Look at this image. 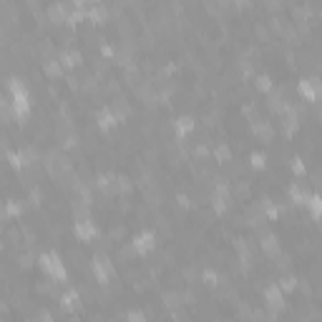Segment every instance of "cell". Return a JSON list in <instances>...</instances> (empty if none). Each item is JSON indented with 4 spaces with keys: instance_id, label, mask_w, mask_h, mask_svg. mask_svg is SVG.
<instances>
[{
    "instance_id": "1",
    "label": "cell",
    "mask_w": 322,
    "mask_h": 322,
    "mask_svg": "<svg viewBox=\"0 0 322 322\" xmlns=\"http://www.w3.org/2000/svg\"><path fill=\"white\" fill-rule=\"evenodd\" d=\"M38 264H40V270H43V272H45V275H48L53 282H66V280H68L66 267H63V262H61V254H58V252L40 254Z\"/></svg>"
},
{
    "instance_id": "2",
    "label": "cell",
    "mask_w": 322,
    "mask_h": 322,
    "mask_svg": "<svg viewBox=\"0 0 322 322\" xmlns=\"http://www.w3.org/2000/svg\"><path fill=\"white\" fill-rule=\"evenodd\" d=\"M91 270H93V277L101 284H109L111 277H116V270H114V262L106 257V254H96L93 262H91Z\"/></svg>"
},
{
    "instance_id": "3",
    "label": "cell",
    "mask_w": 322,
    "mask_h": 322,
    "mask_svg": "<svg viewBox=\"0 0 322 322\" xmlns=\"http://www.w3.org/2000/svg\"><path fill=\"white\" fill-rule=\"evenodd\" d=\"M282 294H284V292L280 289L277 282H272V284L264 287V302H267V310H270L272 317H280V312L284 310V297H282Z\"/></svg>"
},
{
    "instance_id": "4",
    "label": "cell",
    "mask_w": 322,
    "mask_h": 322,
    "mask_svg": "<svg viewBox=\"0 0 322 322\" xmlns=\"http://www.w3.org/2000/svg\"><path fill=\"white\" fill-rule=\"evenodd\" d=\"M300 96L305 101H320L322 98V81L317 76H310V78H302L300 81Z\"/></svg>"
},
{
    "instance_id": "5",
    "label": "cell",
    "mask_w": 322,
    "mask_h": 322,
    "mask_svg": "<svg viewBox=\"0 0 322 322\" xmlns=\"http://www.w3.org/2000/svg\"><path fill=\"white\" fill-rule=\"evenodd\" d=\"M211 206H214V211H217V214H224V211L229 209V186H227V181H224V179H219V181H217V186H214Z\"/></svg>"
},
{
    "instance_id": "6",
    "label": "cell",
    "mask_w": 322,
    "mask_h": 322,
    "mask_svg": "<svg viewBox=\"0 0 322 322\" xmlns=\"http://www.w3.org/2000/svg\"><path fill=\"white\" fill-rule=\"evenodd\" d=\"M259 247H262V252H264L270 259H280L282 257L280 239H277L275 234H270V232H262V234H259Z\"/></svg>"
},
{
    "instance_id": "7",
    "label": "cell",
    "mask_w": 322,
    "mask_h": 322,
    "mask_svg": "<svg viewBox=\"0 0 322 322\" xmlns=\"http://www.w3.org/2000/svg\"><path fill=\"white\" fill-rule=\"evenodd\" d=\"M133 249H136V254H149L154 247H156V234L154 232H149V229H144V232H139L136 237H133Z\"/></svg>"
},
{
    "instance_id": "8",
    "label": "cell",
    "mask_w": 322,
    "mask_h": 322,
    "mask_svg": "<svg viewBox=\"0 0 322 322\" xmlns=\"http://www.w3.org/2000/svg\"><path fill=\"white\" fill-rule=\"evenodd\" d=\"M73 232H76V237H78L81 242H91V239L98 237V229H96V224H93L91 219H76Z\"/></svg>"
},
{
    "instance_id": "9",
    "label": "cell",
    "mask_w": 322,
    "mask_h": 322,
    "mask_svg": "<svg viewBox=\"0 0 322 322\" xmlns=\"http://www.w3.org/2000/svg\"><path fill=\"white\" fill-rule=\"evenodd\" d=\"M68 5H63V3H50L48 8H45V18L50 20V23H56V25H61V23H68Z\"/></svg>"
},
{
    "instance_id": "10",
    "label": "cell",
    "mask_w": 322,
    "mask_h": 322,
    "mask_svg": "<svg viewBox=\"0 0 322 322\" xmlns=\"http://www.w3.org/2000/svg\"><path fill=\"white\" fill-rule=\"evenodd\" d=\"M287 197H289V201L294 204V206H305L307 204V199H310V192L307 189H302V184H289L287 186Z\"/></svg>"
},
{
    "instance_id": "11",
    "label": "cell",
    "mask_w": 322,
    "mask_h": 322,
    "mask_svg": "<svg viewBox=\"0 0 322 322\" xmlns=\"http://www.w3.org/2000/svg\"><path fill=\"white\" fill-rule=\"evenodd\" d=\"M98 126H101V131H111V128H116V123H119V119H116V114H114V109L111 106H103L101 111H98Z\"/></svg>"
},
{
    "instance_id": "12",
    "label": "cell",
    "mask_w": 322,
    "mask_h": 322,
    "mask_svg": "<svg viewBox=\"0 0 322 322\" xmlns=\"http://www.w3.org/2000/svg\"><path fill=\"white\" fill-rule=\"evenodd\" d=\"M252 131H254V136L259 139V141H272V123L270 121H264V119H259V121H254L252 123Z\"/></svg>"
},
{
    "instance_id": "13",
    "label": "cell",
    "mask_w": 322,
    "mask_h": 322,
    "mask_svg": "<svg viewBox=\"0 0 322 322\" xmlns=\"http://www.w3.org/2000/svg\"><path fill=\"white\" fill-rule=\"evenodd\" d=\"M174 128H176V136L184 139L186 133H192L197 128V121L192 119V116H179V119L174 121Z\"/></svg>"
},
{
    "instance_id": "14",
    "label": "cell",
    "mask_w": 322,
    "mask_h": 322,
    "mask_svg": "<svg viewBox=\"0 0 322 322\" xmlns=\"http://www.w3.org/2000/svg\"><path fill=\"white\" fill-rule=\"evenodd\" d=\"M86 15H88L93 23H106V20H109V8L101 5V3H93V5H88Z\"/></svg>"
},
{
    "instance_id": "15",
    "label": "cell",
    "mask_w": 322,
    "mask_h": 322,
    "mask_svg": "<svg viewBox=\"0 0 322 322\" xmlns=\"http://www.w3.org/2000/svg\"><path fill=\"white\" fill-rule=\"evenodd\" d=\"M43 71H45L48 78H61V73H63L61 58H45V61H43Z\"/></svg>"
},
{
    "instance_id": "16",
    "label": "cell",
    "mask_w": 322,
    "mask_h": 322,
    "mask_svg": "<svg viewBox=\"0 0 322 322\" xmlns=\"http://www.w3.org/2000/svg\"><path fill=\"white\" fill-rule=\"evenodd\" d=\"M58 300H61V305H63L66 310H78L81 307V294L76 289H66Z\"/></svg>"
},
{
    "instance_id": "17",
    "label": "cell",
    "mask_w": 322,
    "mask_h": 322,
    "mask_svg": "<svg viewBox=\"0 0 322 322\" xmlns=\"http://www.w3.org/2000/svg\"><path fill=\"white\" fill-rule=\"evenodd\" d=\"M305 209L310 211L312 219H322V194H310V199L305 204Z\"/></svg>"
},
{
    "instance_id": "18",
    "label": "cell",
    "mask_w": 322,
    "mask_h": 322,
    "mask_svg": "<svg viewBox=\"0 0 322 322\" xmlns=\"http://www.w3.org/2000/svg\"><path fill=\"white\" fill-rule=\"evenodd\" d=\"M61 63L66 68H78L81 63H83V56H81V50H63L61 53Z\"/></svg>"
},
{
    "instance_id": "19",
    "label": "cell",
    "mask_w": 322,
    "mask_h": 322,
    "mask_svg": "<svg viewBox=\"0 0 322 322\" xmlns=\"http://www.w3.org/2000/svg\"><path fill=\"white\" fill-rule=\"evenodd\" d=\"M20 214H23V201H18V199L5 201V206H3V217H5V219H15V217H20Z\"/></svg>"
},
{
    "instance_id": "20",
    "label": "cell",
    "mask_w": 322,
    "mask_h": 322,
    "mask_svg": "<svg viewBox=\"0 0 322 322\" xmlns=\"http://www.w3.org/2000/svg\"><path fill=\"white\" fill-rule=\"evenodd\" d=\"M111 109H114L116 119H119V121H126V116H128V101H126L123 96H116V98H114Z\"/></svg>"
},
{
    "instance_id": "21",
    "label": "cell",
    "mask_w": 322,
    "mask_h": 322,
    "mask_svg": "<svg viewBox=\"0 0 322 322\" xmlns=\"http://www.w3.org/2000/svg\"><path fill=\"white\" fill-rule=\"evenodd\" d=\"M259 206H262V211H264V217H267V219H272V222H275V219H280V206H275L272 199H267V197H264V199L259 201Z\"/></svg>"
},
{
    "instance_id": "22",
    "label": "cell",
    "mask_w": 322,
    "mask_h": 322,
    "mask_svg": "<svg viewBox=\"0 0 322 322\" xmlns=\"http://www.w3.org/2000/svg\"><path fill=\"white\" fill-rule=\"evenodd\" d=\"M254 88L262 91V93H270V91L275 88V83H272V78H270L267 73H262V76H257V81H254Z\"/></svg>"
},
{
    "instance_id": "23",
    "label": "cell",
    "mask_w": 322,
    "mask_h": 322,
    "mask_svg": "<svg viewBox=\"0 0 322 322\" xmlns=\"http://www.w3.org/2000/svg\"><path fill=\"white\" fill-rule=\"evenodd\" d=\"M214 159L219 161V164H227V161H232V151H229V146H227V144H219V146L214 149Z\"/></svg>"
},
{
    "instance_id": "24",
    "label": "cell",
    "mask_w": 322,
    "mask_h": 322,
    "mask_svg": "<svg viewBox=\"0 0 322 322\" xmlns=\"http://www.w3.org/2000/svg\"><path fill=\"white\" fill-rule=\"evenodd\" d=\"M277 284H280L282 292H294V289H297V280H294L292 275H284V277H280V282H277Z\"/></svg>"
},
{
    "instance_id": "25",
    "label": "cell",
    "mask_w": 322,
    "mask_h": 322,
    "mask_svg": "<svg viewBox=\"0 0 322 322\" xmlns=\"http://www.w3.org/2000/svg\"><path fill=\"white\" fill-rule=\"evenodd\" d=\"M249 164H252V169H264V164H267V156H264L262 151H254V154L249 156Z\"/></svg>"
},
{
    "instance_id": "26",
    "label": "cell",
    "mask_w": 322,
    "mask_h": 322,
    "mask_svg": "<svg viewBox=\"0 0 322 322\" xmlns=\"http://www.w3.org/2000/svg\"><path fill=\"white\" fill-rule=\"evenodd\" d=\"M126 322H146V315L141 310H128L126 312Z\"/></svg>"
},
{
    "instance_id": "27",
    "label": "cell",
    "mask_w": 322,
    "mask_h": 322,
    "mask_svg": "<svg viewBox=\"0 0 322 322\" xmlns=\"http://www.w3.org/2000/svg\"><path fill=\"white\" fill-rule=\"evenodd\" d=\"M289 166H292V171H294V176H302V174H305V161L300 159V156H294V159L289 161Z\"/></svg>"
},
{
    "instance_id": "28",
    "label": "cell",
    "mask_w": 322,
    "mask_h": 322,
    "mask_svg": "<svg viewBox=\"0 0 322 322\" xmlns=\"http://www.w3.org/2000/svg\"><path fill=\"white\" fill-rule=\"evenodd\" d=\"M201 280L206 282L209 287H214V284H219V275H217V272H211V270H204V275H201Z\"/></svg>"
},
{
    "instance_id": "29",
    "label": "cell",
    "mask_w": 322,
    "mask_h": 322,
    "mask_svg": "<svg viewBox=\"0 0 322 322\" xmlns=\"http://www.w3.org/2000/svg\"><path fill=\"white\" fill-rule=\"evenodd\" d=\"M164 300H166V305H169V307H179V305H181V297H179L176 292H166V294H164Z\"/></svg>"
},
{
    "instance_id": "30",
    "label": "cell",
    "mask_w": 322,
    "mask_h": 322,
    "mask_svg": "<svg viewBox=\"0 0 322 322\" xmlns=\"http://www.w3.org/2000/svg\"><path fill=\"white\" fill-rule=\"evenodd\" d=\"M40 199H43V192H40L38 186H33V189H31V201H33V204L38 206V204H40Z\"/></svg>"
},
{
    "instance_id": "31",
    "label": "cell",
    "mask_w": 322,
    "mask_h": 322,
    "mask_svg": "<svg viewBox=\"0 0 322 322\" xmlns=\"http://www.w3.org/2000/svg\"><path fill=\"white\" fill-rule=\"evenodd\" d=\"M38 322H53L50 312H48V310H38Z\"/></svg>"
},
{
    "instance_id": "32",
    "label": "cell",
    "mask_w": 322,
    "mask_h": 322,
    "mask_svg": "<svg viewBox=\"0 0 322 322\" xmlns=\"http://www.w3.org/2000/svg\"><path fill=\"white\" fill-rule=\"evenodd\" d=\"M197 156H206V146H197Z\"/></svg>"
}]
</instances>
